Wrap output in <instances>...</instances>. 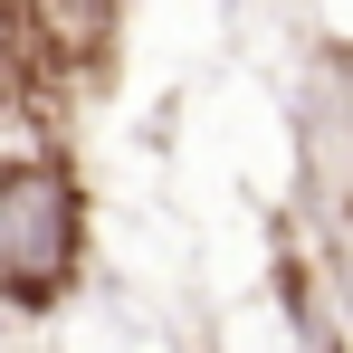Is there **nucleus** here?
Instances as JSON below:
<instances>
[{
  "instance_id": "f03ea898",
  "label": "nucleus",
  "mask_w": 353,
  "mask_h": 353,
  "mask_svg": "<svg viewBox=\"0 0 353 353\" xmlns=\"http://www.w3.org/2000/svg\"><path fill=\"white\" fill-rule=\"evenodd\" d=\"M115 19L124 0H19V48H48L67 77H86L115 48Z\"/></svg>"
},
{
  "instance_id": "f257e3e1",
  "label": "nucleus",
  "mask_w": 353,
  "mask_h": 353,
  "mask_svg": "<svg viewBox=\"0 0 353 353\" xmlns=\"http://www.w3.org/2000/svg\"><path fill=\"white\" fill-rule=\"evenodd\" d=\"M86 268V191L67 163L19 153L0 172V287L19 315H48Z\"/></svg>"
}]
</instances>
